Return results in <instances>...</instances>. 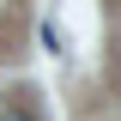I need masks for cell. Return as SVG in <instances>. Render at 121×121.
I'll return each mask as SVG.
<instances>
[{
	"label": "cell",
	"mask_w": 121,
	"mask_h": 121,
	"mask_svg": "<svg viewBox=\"0 0 121 121\" xmlns=\"http://www.w3.org/2000/svg\"><path fill=\"white\" fill-rule=\"evenodd\" d=\"M0 121H36V115H24V109H6V115H0Z\"/></svg>",
	"instance_id": "1"
}]
</instances>
